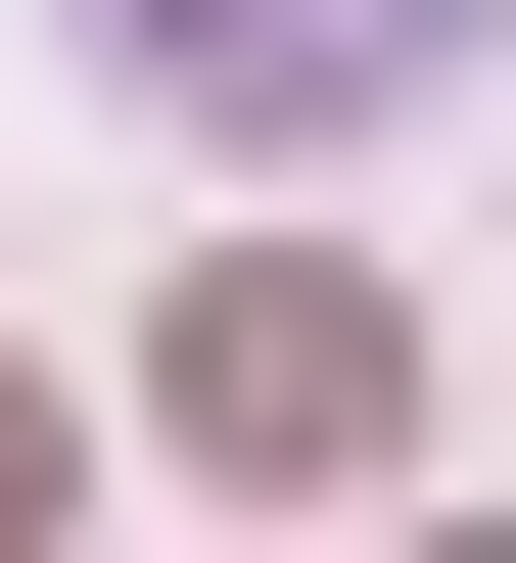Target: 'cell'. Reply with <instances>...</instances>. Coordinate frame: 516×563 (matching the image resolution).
I'll return each instance as SVG.
<instances>
[{
    "label": "cell",
    "mask_w": 516,
    "mask_h": 563,
    "mask_svg": "<svg viewBox=\"0 0 516 563\" xmlns=\"http://www.w3.org/2000/svg\"><path fill=\"white\" fill-rule=\"evenodd\" d=\"M47 47H95L141 141H376L422 47H470V0H47Z\"/></svg>",
    "instance_id": "obj_1"
},
{
    "label": "cell",
    "mask_w": 516,
    "mask_h": 563,
    "mask_svg": "<svg viewBox=\"0 0 516 563\" xmlns=\"http://www.w3.org/2000/svg\"><path fill=\"white\" fill-rule=\"evenodd\" d=\"M188 470H376V282H188Z\"/></svg>",
    "instance_id": "obj_2"
},
{
    "label": "cell",
    "mask_w": 516,
    "mask_h": 563,
    "mask_svg": "<svg viewBox=\"0 0 516 563\" xmlns=\"http://www.w3.org/2000/svg\"><path fill=\"white\" fill-rule=\"evenodd\" d=\"M0 563H47V376H0Z\"/></svg>",
    "instance_id": "obj_3"
},
{
    "label": "cell",
    "mask_w": 516,
    "mask_h": 563,
    "mask_svg": "<svg viewBox=\"0 0 516 563\" xmlns=\"http://www.w3.org/2000/svg\"><path fill=\"white\" fill-rule=\"evenodd\" d=\"M422 563H516V517H422Z\"/></svg>",
    "instance_id": "obj_4"
}]
</instances>
